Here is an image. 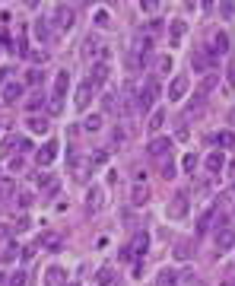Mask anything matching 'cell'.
<instances>
[{"label": "cell", "mask_w": 235, "mask_h": 286, "mask_svg": "<svg viewBox=\"0 0 235 286\" xmlns=\"http://www.w3.org/2000/svg\"><path fill=\"white\" fill-rule=\"evenodd\" d=\"M73 23H77V10H73V6H64L60 3L57 10H54V26L60 32H70L73 29Z\"/></svg>", "instance_id": "5b68a950"}, {"label": "cell", "mask_w": 235, "mask_h": 286, "mask_svg": "<svg viewBox=\"0 0 235 286\" xmlns=\"http://www.w3.org/2000/svg\"><path fill=\"white\" fill-rule=\"evenodd\" d=\"M229 175H235V162H229Z\"/></svg>", "instance_id": "816d5d0a"}, {"label": "cell", "mask_w": 235, "mask_h": 286, "mask_svg": "<svg viewBox=\"0 0 235 286\" xmlns=\"http://www.w3.org/2000/svg\"><path fill=\"white\" fill-rule=\"evenodd\" d=\"M6 286H29V274L26 270H16V274H10V283Z\"/></svg>", "instance_id": "d6a6232c"}, {"label": "cell", "mask_w": 235, "mask_h": 286, "mask_svg": "<svg viewBox=\"0 0 235 286\" xmlns=\"http://www.w3.org/2000/svg\"><path fill=\"white\" fill-rule=\"evenodd\" d=\"M181 169H184V172H194V169H197V156H194V153H187L184 159H181Z\"/></svg>", "instance_id": "d590c367"}, {"label": "cell", "mask_w": 235, "mask_h": 286, "mask_svg": "<svg viewBox=\"0 0 235 286\" xmlns=\"http://www.w3.org/2000/svg\"><path fill=\"white\" fill-rule=\"evenodd\" d=\"M83 131L86 134H99V131H102V114H99V112L86 114V118H83Z\"/></svg>", "instance_id": "cb8c5ba5"}, {"label": "cell", "mask_w": 235, "mask_h": 286, "mask_svg": "<svg viewBox=\"0 0 235 286\" xmlns=\"http://www.w3.org/2000/svg\"><path fill=\"white\" fill-rule=\"evenodd\" d=\"M96 283H99V286H111V283H115V267H111V264L99 267V274H96Z\"/></svg>", "instance_id": "f1b7e54d"}, {"label": "cell", "mask_w": 235, "mask_h": 286, "mask_svg": "<svg viewBox=\"0 0 235 286\" xmlns=\"http://www.w3.org/2000/svg\"><path fill=\"white\" fill-rule=\"evenodd\" d=\"M60 245H64V238L57 232H42L38 235V248H45V251H57Z\"/></svg>", "instance_id": "44dd1931"}, {"label": "cell", "mask_w": 235, "mask_h": 286, "mask_svg": "<svg viewBox=\"0 0 235 286\" xmlns=\"http://www.w3.org/2000/svg\"><path fill=\"white\" fill-rule=\"evenodd\" d=\"M16 143H19V149H23V153H26V149H32V140L29 137H19Z\"/></svg>", "instance_id": "bcb514c9"}, {"label": "cell", "mask_w": 235, "mask_h": 286, "mask_svg": "<svg viewBox=\"0 0 235 286\" xmlns=\"http://www.w3.org/2000/svg\"><path fill=\"white\" fill-rule=\"evenodd\" d=\"M187 89H191V80H187L184 73H178V77L169 83V102H181L187 95Z\"/></svg>", "instance_id": "9c48e42d"}, {"label": "cell", "mask_w": 235, "mask_h": 286, "mask_svg": "<svg viewBox=\"0 0 235 286\" xmlns=\"http://www.w3.org/2000/svg\"><path fill=\"white\" fill-rule=\"evenodd\" d=\"M216 83H219V73H207L204 80H200V86H197V92H194V105H200V102L207 99L213 89H216Z\"/></svg>", "instance_id": "30bf717a"}, {"label": "cell", "mask_w": 235, "mask_h": 286, "mask_svg": "<svg viewBox=\"0 0 235 286\" xmlns=\"http://www.w3.org/2000/svg\"><path fill=\"white\" fill-rule=\"evenodd\" d=\"M13 229H16V232H26V229H29V220H26V216H23V220H19V223H16V226H13Z\"/></svg>", "instance_id": "7dc6e473"}, {"label": "cell", "mask_w": 235, "mask_h": 286, "mask_svg": "<svg viewBox=\"0 0 235 286\" xmlns=\"http://www.w3.org/2000/svg\"><path fill=\"white\" fill-rule=\"evenodd\" d=\"M162 124H165V112H162V108H156V112L150 114V124H146V131H150V134H159V131H162Z\"/></svg>", "instance_id": "83f0119b"}, {"label": "cell", "mask_w": 235, "mask_h": 286, "mask_svg": "<svg viewBox=\"0 0 235 286\" xmlns=\"http://www.w3.org/2000/svg\"><path fill=\"white\" fill-rule=\"evenodd\" d=\"M184 35H187V23L184 19H172L169 23V48H181Z\"/></svg>", "instance_id": "7c38bea8"}, {"label": "cell", "mask_w": 235, "mask_h": 286, "mask_svg": "<svg viewBox=\"0 0 235 286\" xmlns=\"http://www.w3.org/2000/svg\"><path fill=\"white\" fill-rule=\"evenodd\" d=\"M172 67H175V64H172V54H162V57L156 60V73H159V77H169Z\"/></svg>", "instance_id": "4dcf8cb0"}, {"label": "cell", "mask_w": 235, "mask_h": 286, "mask_svg": "<svg viewBox=\"0 0 235 286\" xmlns=\"http://www.w3.org/2000/svg\"><path fill=\"white\" fill-rule=\"evenodd\" d=\"M32 200H35V197H32V191H19V194H16L19 210H29V207H32Z\"/></svg>", "instance_id": "836d02e7"}, {"label": "cell", "mask_w": 235, "mask_h": 286, "mask_svg": "<svg viewBox=\"0 0 235 286\" xmlns=\"http://www.w3.org/2000/svg\"><path fill=\"white\" fill-rule=\"evenodd\" d=\"M162 178L165 181L175 178V162H172V156H169V159H162Z\"/></svg>", "instance_id": "e575fe53"}, {"label": "cell", "mask_w": 235, "mask_h": 286, "mask_svg": "<svg viewBox=\"0 0 235 286\" xmlns=\"http://www.w3.org/2000/svg\"><path fill=\"white\" fill-rule=\"evenodd\" d=\"M187 207H191V194H187V191H178V194L169 200L165 213H169V220H184V216H187Z\"/></svg>", "instance_id": "3957f363"}, {"label": "cell", "mask_w": 235, "mask_h": 286, "mask_svg": "<svg viewBox=\"0 0 235 286\" xmlns=\"http://www.w3.org/2000/svg\"><path fill=\"white\" fill-rule=\"evenodd\" d=\"M216 146H219V149H232V146H235V134H232V131H219V134H216Z\"/></svg>", "instance_id": "1f68e13d"}, {"label": "cell", "mask_w": 235, "mask_h": 286, "mask_svg": "<svg viewBox=\"0 0 235 286\" xmlns=\"http://www.w3.org/2000/svg\"><path fill=\"white\" fill-rule=\"evenodd\" d=\"M92 95H96V86H92L89 80H83V83L77 86V95H73V105H77L79 112H86V108H89V102H92Z\"/></svg>", "instance_id": "8992f818"}, {"label": "cell", "mask_w": 235, "mask_h": 286, "mask_svg": "<svg viewBox=\"0 0 235 286\" xmlns=\"http://www.w3.org/2000/svg\"><path fill=\"white\" fill-rule=\"evenodd\" d=\"M108 73H111V67H108V60H99V64H92V70H89V83L96 86H102V83H108Z\"/></svg>", "instance_id": "2e32d148"}, {"label": "cell", "mask_w": 235, "mask_h": 286, "mask_svg": "<svg viewBox=\"0 0 235 286\" xmlns=\"http://www.w3.org/2000/svg\"><path fill=\"white\" fill-rule=\"evenodd\" d=\"M10 232H13V226H6V223H0V242H3V238H10Z\"/></svg>", "instance_id": "f6af8a7d"}, {"label": "cell", "mask_w": 235, "mask_h": 286, "mask_svg": "<svg viewBox=\"0 0 235 286\" xmlns=\"http://www.w3.org/2000/svg\"><path fill=\"white\" fill-rule=\"evenodd\" d=\"M226 169V156H223V149H213L210 156H207V172L210 175H219Z\"/></svg>", "instance_id": "d6986e66"}, {"label": "cell", "mask_w": 235, "mask_h": 286, "mask_svg": "<svg viewBox=\"0 0 235 286\" xmlns=\"http://www.w3.org/2000/svg\"><path fill=\"white\" fill-rule=\"evenodd\" d=\"M146 200H150V188H146V185H133V191H131V203H133V207H143Z\"/></svg>", "instance_id": "4316f807"}, {"label": "cell", "mask_w": 235, "mask_h": 286, "mask_svg": "<svg viewBox=\"0 0 235 286\" xmlns=\"http://www.w3.org/2000/svg\"><path fill=\"white\" fill-rule=\"evenodd\" d=\"M10 283V274H3V270H0V286H6Z\"/></svg>", "instance_id": "681fc988"}, {"label": "cell", "mask_w": 235, "mask_h": 286, "mask_svg": "<svg viewBox=\"0 0 235 286\" xmlns=\"http://www.w3.org/2000/svg\"><path fill=\"white\" fill-rule=\"evenodd\" d=\"M140 10H143V13H156L159 3H140Z\"/></svg>", "instance_id": "c3c4849f"}, {"label": "cell", "mask_w": 235, "mask_h": 286, "mask_svg": "<svg viewBox=\"0 0 235 286\" xmlns=\"http://www.w3.org/2000/svg\"><path fill=\"white\" fill-rule=\"evenodd\" d=\"M146 153H150L153 159H165V156L172 153V137H153L146 143Z\"/></svg>", "instance_id": "52a82bcc"}, {"label": "cell", "mask_w": 235, "mask_h": 286, "mask_svg": "<svg viewBox=\"0 0 235 286\" xmlns=\"http://www.w3.org/2000/svg\"><path fill=\"white\" fill-rule=\"evenodd\" d=\"M213 64H216V60L207 54V48H197V51L191 54V70L194 73H204L207 77V73H213Z\"/></svg>", "instance_id": "277c9868"}, {"label": "cell", "mask_w": 235, "mask_h": 286, "mask_svg": "<svg viewBox=\"0 0 235 286\" xmlns=\"http://www.w3.org/2000/svg\"><path fill=\"white\" fill-rule=\"evenodd\" d=\"M102 197H105L102 188H89V194H86V207H89L92 213H96V210H102V203H105Z\"/></svg>", "instance_id": "484cf974"}, {"label": "cell", "mask_w": 235, "mask_h": 286, "mask_svg": "<svg viewBox=\"0 0 235 286\" xmlns=\"http://www.w3.org/2000/svg\"><path fill=\"white\" fill-rule=\"evenodd\" d=\"M156 99H159V83L150 80V83H143V89L137 92V112H153Z\"/></svg>", "instance_id": "6da1fadb"}, {"label": "cell", "mask_w": 235, "mask_h": 286, "mask_svg": "<svg viewBox=\"0 0 235 286\" xmlns=\"http://www.w3.org/2000/svg\"><path fill=\"white\" fill-rule=\"evenodd\" d=\"M67 89H70V73L67 70H57L54 73V92H51V112H60V105H64V95H67Z\"/></svg>", "instance_id": "7a4b0ae2"}, {"label": "cell", "mask_w": 235, "mask_h": 286, "mask_svg": "<svg viewBox=\"0 0 235 286\" xmlns=\"http://www.w3.org/2000/svg\"><path fill=\"white\" fill-rule=\"evenodd\" d=\"M105 57V45L99 42V38H86L83 42V60H92V64H99V60Z\"/></svg>", "instance_id": "ba28073f"}, {"label": "cell", "mask_w": 235, "mask_h": 286, "mask_svg": "<svg viewBox=\"0 0 235 286\" xmlns=\"http://www.w3.org/2000/svg\"><path fill=\"white\" fill-rule=\"evenodd\" d=\"M178 270L175 267H162V270H159V274H156V286H178Z\"/></svg>", "instance_id": "603a6c76"}, {"label": "cell", "mask_w": 235, "mask_h": 286, "mask_svg": "<svg viewBox=\"0 0 235 286\" xmlns=\"http://www.w3.org/2000/svg\"><path fill=\"white\" fill-rule=\"evenodd\" d=\"M0 178H3V175H0Z\"/></svg>", "instance_id": "db71d44e"}, {"label": "cell", "mask_w": 235, "mask_h": 286, "mask_svg": "<svg viewBox=\"0 0 235 286\" xmlns=\"http://www.w3.org/2000/svg\"><path fill=\"white\" fill-rule=\"evenodd\" d=\"M96 23L102 26V29H108V26H111V16H108V10H96Z\"/></svg>", "instance_id": "8d00e7d4"}, {"label": "cell", "mask_w": 235, "mask_h": 286, "mask_svg": "<svg viewBox=\"0 0 235 286\" xmlns=\"http://www.w3.org/2000/svg\"><path fill=\"white\" fill-rule=\"evenodd\" d=\"M26 57H29L32 64H45V60H48V54H45V51H26Z\"/></svg>", "instance_id": "74e56055"}, {"label": "cell", "mask_w": 235, "mask_h": 286, "mask_svg": "<svg viewBox=\"0 0 235 286\" xmlns=\"http://www.w3.org/2000/svg\"><path fill=\"white\" fill-rule=\"evenodd\" d=\"M42 105H45V95H35V99H29V102H26V108H29V112H38Z\"/></svg>", "instance_id": "ab89813d"}, {"label": "cell", "mask_w": 235, "mask_h": 286, "mask_svg": "<svg viewBox=\"0 0 235 286\" xmlns=\"http://www.w3.org/2000/svg\"><path fill=\"white\" fill-rule=\"evenodd\" d=\"M213 216H216V203H210V207L204 210V213L197 216V232H207L210 229V223H213Z\"/></svg>", "instance_id": "d4e9b609"}, {"label": "cell", "mask_w": 235, "mask_h": 286, "mask_svg": "<svg viewBox=\"0 0 235 286\" xmlns=\"http://www.w3.org/2000/svg\"><path fill=\"white\" fill-rule=\"evenodd\" d=\"M175 255H178V261H187V257H191V251H187V245L181 242L178 248H175Z\"/></svg>", "instance_id": "7bdbcfd3"}, {"label": "cell", "mask_w": 235, "mask_h": 286, "mask_svg": "<svg viewBox=\"0 0 235 286\" xmlns=\"http://www.w3.org/2000/svg\"><path fill=\"white\" fill-rule=\"evenodd\" d=\"M38 188H42V194H57V178H51V175H38Z\"/></svg>", "instance_id": "f546056e"}, {"label": "cell", "mask_w": 235, "mask_h": 286, "mask_svg": "<svg viewBox=\"0 0 235 286\" xmlns=\"http://www.w3.org/2000/svg\"><path fill=\"white\" fill-rule=\"evenodd\" d=\"M23 166H26L23 156H13V159H10V172H23Z\"/></svg>", "instance_id": "b9f144b4"}, {"label": "cell", "mask_w": 235, "mask_h": 286, "mask_svg": "<svg viewBox=\"0 0 235 286\" xmlns=\"http://www.w3.org/2000/svg\"><path fill=\"white\" fill-rule=\"evenodd\" d=\"M226 80H229V86L235 89V57L229 60V67H226Z\"/></svg>", "instance_id": "60d3db41"}, {"label": "cell", "mask_w": 235, "mask_h": 286, "mask_svg": "<svg viewBox=\"0 0 235 286\" xmlns=\"http://www.w3.org/2000/svg\"><path fill=\"white\" fill-rule=\"evenodd\" d=\"M38 80H42V70H38V67H35V70H29V77H26V83H32V86H35Z\"/></svg>", "instance_id": "ee69618b"}, {"label": "cell", "mask_w": 235, "mask_h": 286, "mask_svg": "<svg viewBox=\"0 0 235 286\" xmlns=\"http://www.w3.org/2000/svg\"><path fill=\"white\" fill-rule=\"evenodd\" d=\"M57 140H48V143H45V146L42 149H38V153H35V159H38V166H42V169H48L51 166V162H54L57 159Z\"/></svg>", "instance_id": "9a60e30c"}, {"label": "cell", "mask_w": 235, "mask_h": 286, "mask_svg": "<svg viewBox=\"0 0 235 286\" xmlns=\"http://www.w3.org/2000/svg\"><path fill=\"white\" fill-rule=\"evenodd\" d=\"M45 286H67V274H64V267L51 264V267L45 270Z\"/></svg>", "instance_id": "ac0fdd59"}, {"label": "cell", "mask_w": 235, "mask_h": 286, "mask_svg": "<svg viewBox=\"0 0 235 286\" xmlns=\"http://www.w3.org/2000/svg\"><path fill=\"white\" fill-rule=\"evenodd\" d=\"M223 286H235V277H226V280H223Z\"/></svg>", "instance_id": "f907efd6"}, {"label": "cell", "mask_w": 235, "mask_h": 286, "mask_svg": "<svg viewBox=\"0 0 235 286\" xmlns=\"http://www.w3.org/2000/svg\"><path fill=\"white\" fill-rule=\"evenodd\" d=\"M32 35H35V42L48 45V42H51V26H48V19H35V26H32Z\"/></svg>", "instance_id": "ffe728a7"}, {"label": "cell", "mask_w": 235, "mask_h": 286, "mask_svg": "<svg viewBox=\"0 0 235 286\" xmlns=\"http://www.w3.org/2000/svg\"><path fill=\"white\" fill-rule=\"evenodd\" d=\"M207 54H210L213 60L223 57V54H229V35H226V32H216L213 42H210V48H207Z\"/></svg>", "instance_id": "5bb4252c"}, {"label": "cell", "mask_w": 235, "mask_h": 286, "mask_svg": "<svg viewBox=\"0 0 235 286\" xmlns=\"http://www.w3.org/2000/svg\"><path fill=\"white\" fill-rule=\"evenodd\" d=\"M26 124H29V131H32V134H42V137L51 131V121L45 118V114H42V118H38V114H29V121H26Z\"/></svg>", "instance_id": "7402d4cb"}, {"label": "cell", "mask_w": 235, "mask_h": 286, "mask_svg": "<svg viewBox=\"0 0 235 286\" xmlns=\"http://www.w3.org/2000/svg\"><path fill=\"white\" fill-rule=\"evenodd\" d=\"M127 248H131L133 257H140V261H143V257H146V248H150V235H146V232H137V235H133V242L127 245Z\"/></svg>", "instance_id": "e0dca14e"}, {"label": "cell", "mask_w": 235, "mask_h": 286, "mask_svg": "<svg viewBox=\"0 0 235 286\" xmlns=\"http://www.w3.org/2000/svg\"><path fill=\"white\" fill-rule=\"evenodd\" d=\"M13 191H16V188H13V181H10V178H0V197H10Z\"/></svg>", "instance_id": "f35d334b"}, {"label": "cell", "mask_w": 235, "mask_h": 286, "mask_svg": "<svg viewBox=\"0 0 235 286\" xmlns=\"http://www.w3.org/2000/svg\"><path fill=\"white\" fill-rule=\"evenodd\" d=\"M67 286H83V283H77V280H73V283H67Z\"/></svg>", "instance_id": "f5cc1de1"}, {"label": "cell", "mask_w": 235, "mask_h": 286, "mask_svg": "<svg viewBox=\"0 0 235 286\" xmlns=\"http://www.w3.org/2000/svg\"><path fill=\"white\" fill-rule=\"evenodd\" d=\"M0 99H3L6 105H16V102L23 99V83H16V80H6L3 89H0Z\"/></svg>", "instance_id": "4fadbf2b"}, {"label": "cell", "mask_w": 235, "mask_h": 286, "mask_svg": "<svg viewBox=\"0 0 235 286\" xmlns=\"http://www.w3.org/2000/svg\"><path fill=\"white\" fill-rule=\"evenodd\" d=\"M213 242H216V251H219V255H223V251H229V248H235V232H232V226H219L216 235H213Z\"/></svg>", "instance_id": "8fae6325"}]
</instances>
